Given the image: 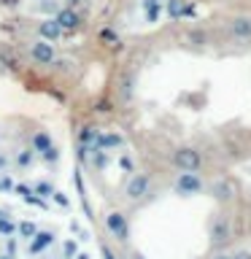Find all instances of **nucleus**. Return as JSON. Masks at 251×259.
<instances>
[{"mask_svg": "<svg viewBox=\"0 0 251 259\" xmlns=\"http://www.w3.org/2000/svg\"><path fill=\"white\" fill-rule=\"evenodd\" d=\"M173 186H176V192L181 194V197H194V194H202V189H205V181L200 178V173H192V170H181Z\"/></svg>", "mask_w": 251, "mask_h": 259, "instance_id": "obj_1", "label": "nucleus"}, {"mask_svg": "<svg viewBox=\"0 0 251 259\" xmlns=\"http://www.w3.org/2000/svg\"><path fill=\"white\" fill-rule=\"evenodd\" d=\"M173 165L178 170H192V173H197L202 167V154L197 149H192V146H181V149L173 151Z\"/></svg>", "mask_w": 251, "mask_h": 259, "instance_id": "obj_2", "label": "nucleus"}, {"mask_svg": "<svg viewBox=\"0 0 251 259\" xmlns=\"http://www.w3.org/2000/svg\"><path fill=\"white\" fill-rule=\"evenodd\" d=\"M105 230L111 232V238H116L119 243H127L130 240V222L121 210H111L105 216Z\"/></svg>", "mask_w": 251, "mask_h": 259, "instance_id": "obj_3", "label": "nucleus"}, {"mask_svg": "<svg viewBox=\"0 0 251 259\" xmlns=\"http://www.w3.org/2000/svg\"><path fill=\"white\" fill-rule=\"evenodd\" d=\"M227 30H230L232 40L238 44H251V16L248 14H238L227 22Z\"/></svg>", "mask_w": 251, "mask_h": 259, "instance_id": "obj_4", "label": "nucleus"}, {"mask_svg": "<svg viewBox=\"0 0 251 259\" xmlns=\"http://www.w3.org/2000/svg\"><path fill=\"white\" fill-rule=\"evenodd\" d=\"M149 189H151V176H146V173H135L133 178L127 181V186H124V194L130 200H143L146 194H149Z\"/></svg>", "mask_w": 251, "mask_h": 259, "instance_id": "obj_5", "label": "nucleus"}, {"mask_svg": "<svg viewBox=\"0 0 251 259\" xmlns=\"http://www.w3.org/2000/svg\"><path fill=\"white\" fill-rule=\"evenodd\" d=\"M30 60L38 62V65H52L57 60V52H54V44H49V40H35V44L30 46Z\"/></svg>", "mask_w": 251, "mask_h": 259, "instance_id": "obj_6", "label": "nucleus"}, {"mask_svg": "<svg viewBox=\"0 0 251 259\" xmlns=\"http://www.w3.org/2000/svg\"><path fill=\"white\" fill-rule=\"evenodd\" d=\"M165 14L173 22L184 19V16H194V3H189V0H165Z\"/></svg>", "mask_w": 251, "mask_h": 259, "instance_id": "obj_7", "label": "nucleus"}, {"mask_svg": "<svg viewBox=\"0 0 251 259\" xmlns=\"http://www.w3.org/2000/svg\"><path fill=\"white\" fill-rule=\"evenodd\" d=\"M54 22L62 27V32H73V30H78L81 16H78L76 8H60V11L54 14Z\"/></svg>", "mask_w": 251, "mask_h": 259, "instance_id": "obj_8", "label": "nucleus"}, {"mask_svg": "<svg viewBox=\"0 0 251 259\" xmlns=\"http://www.w3.org/2000/svg\"><path fill=\"white\" fill-rule=\"evenodd\" d=\"M38 35H40V40H49V44H57V40H60L65 32H62V27L60 24L54 22V16L52 19H44L38 24Z\"/></svg>", "mask_w": 251, "mask_h": 259, "instance_id": "obj_9", "label": "nucleus"}, {"mask_svg": "<svg viewBox=\"0 0 251 259\" xmlns=\"http://www.w3.org/2000/svg\"><path fill=\"white\" fill-rule=\"evenodd\" d=\"M211 240H214L216 246H222V243L230 240V222H227L224 216L214 219V224H211Z\"/></svg>", "mask_w": 251, "mask_h": 259, "instance_id": "obj_10", "label": "nucleus"}, {"mask_svg": "<svg viewBox=\"0 0 251 259\" xmlns=\"http://www.w3.org/2000/svg\"><path fill=\"white\" fill-rule=\"evenodd\" d=\"M54 238L57 235L52 232V230H44V232H35V238L30 240V246H27V251L30 254H44V248H49L54 243Z\"/></svg>", "mask_w": 251, "mask_h": 259, "instance_id": "obj_11", "label": "nucleus"}, {"mask_svg": "<svg viewBox=\"0 0 251 259\" xmlns=\"http://www.w3.org/2000/svg\"><path fill=\"white\" fill-rule=\"evenodd\" d=\"M124 143V138H121L119 133H97L95 138V146L103 151H111V149H119V146Z\"/></svg>", "mask_w": 251, "mask_h": 259, "instance_id": "obj_12", "label": "nucleus"}, {"mask_svg": "<svg viewBox=\"0 0 251 259\" xmlns=\"http://www.w3.org/2000/svg\"><path fill=\"white\" fill-rule=\"evenodd\" d=\"M162 11H165V3H162V0H143V14H146V19H149L151 24L159 22Z\"/></svg>", "mask_w": 251, "mask_h": 259, "instance_id": "obj_13", "label": "nucleus"}, {"mask_svg": "<svg viewBox=\"0 0 251 259\" xmlns=\"http://www.w3.org/2000/svg\"><path fill=\"white\" fill-rule=\"evenodd\" d=\"M14 189H16V194H22V200H24V202H32V205H38V208H46L44 197H38L35 189H30V186H24V184H16Z\"/></svg>", "mask_w": 251, "mask_h": 259, "instance_id": "obj_14", "label": "nucleus"}, {"mask_svg": "<svg viewBox=\"0 0 251 259\" xmlns=\"http://www.w3.org/2000/svg\"><path fill=\"white\" fill-rule=\"evenodd\" d=\"M211 192H214V197H216L219 202H227V200H232V194H235L232 184H227V181H216L214 186H211Z\"/></svg>", "mask_w": 251, "mask_h": 259, "instance_id": "obj_15", "label": "nucleus"}, {"mask_svg": "<svg viewBox=\"0 0 251 259\" xmlns=\"http://www.w3.org/2000/svg\"><path fill=\"white\" fill-rule=\"evenodd\" d=\"M52 146L54 143H52V138H49L46 133H35V135H32V141H30V149L38 151V154H46Z\"/></svg>", "mask_w": 251, "mask_h": 259, "instance_id": "obj_16", "label": "nucleus"}, {"mask_svg": "<svg viewBox=\"0 0 251 259\" xmlns=\"http://www.w3.org/2000/svg\"><path fill=\"white\" fill-rule=\"evenodd\" d=\"M89 151H92V165H95L97 170H105V167H108V162H111L108 151L97 149V146H89Z\"/></svg>", "mask_w": 251, "mask_h": 259, "instance_id": "obj_17", "label": "nucleus"}, {"mask_svg": "<svg viewBox=\"0 0 251 259\" xmlns=\"http://www.w3.org/2000/svg\"><path fill=\"white\" fill-rule=\"evenodd\" d=\"M16 232H19L24 240H32V238H35V232H38V224L35 222H19V224H16Z\"/></svg>", "mask_w": 251, "mask_h": 259, "instance_id": "obj_18", "label": "nucleus"}, {"mask_svg": "<svg viewBox=\"0 0 251 259\" xmlns=\"http://www.w3.org/2000/svg\"><path fill=\"white\" fill-rule=\"evenodd\" d=\"M95 138H97L95 127H81V133H78V143L81 146H95Z\"/></svg>", "mask_w": 251, "mask_h": 259, "instance_id": "obj_19", "label": "nucleus"}, {"mask_svg": "<svg viewBox=\"0 0 251 259\" xmlns=\"http://www.w3.org/2000/svg\"><path fill=\"white\" fill-rule=\"evenodd\" d=\"M100 40L105 46H119L121 40H119V35H116V30H111V27H103L100 30Z\"/></svg>", "mask_w": 251, "mask_h": 259, "instance_id": "obj_20", "label": "nucleus"}, {"mask_svg": "<svg viewBox=\"0 0 251 259\" xmlns=\"http://www.w3.org/2000/svg\"><path fill=\"white\" fill-rule=\"evenodd\" d=\"M186 40H189V44H194V46H205V44H208V32H205V30H189Z\"/></svg>", "mask_w": 251, "mask_h": 259, "instance_id": "obj_21", "label": "nucleus"}, {"mask_svg": "<svg viewBox=\"0 0 251 259\" xmlns=\"http://www.w3.org/2000/svg\"><path fill=\"white\" fill-rule=\"evenodd\" d=\"M14 232H16V222H11L8 216H0V235L14 238Z\"/></svg>", "mask_w": 251, "mask_h": 259, "instance_id": "obj_22", "label": "nucleus"}, {"mask_svg": "<svg viewBox=\"0 0 251 259\" xmlns=\"http://www.w3.org/2000/svg\"><path fill=\"white\" fill-rule=\"evenodd\" d=\"M78 254V243L76 240H65V246H62V259H73Z\"/></svg>", "mask_w": 251, "mask_h": 259, "instance_id": "obj_23", "label": "nucleus"}, {"mask_svg": "<svg viewBox=\"0 0 251 259\" xmlns=\"http://www.w3.org/2000/svg\"><path fill=\"white\" fill-rule=\"evenodd\" d=\"M16 165H19V167H30L32 165V149H24V151L16 154Z\"/></svg>", "mask_w": 251, "mask_h": 259, "instance_id": "obj_24", "label": "nucleus"}, {"mask_svg": "<svg viewBox=\"0 0 251 259\" xmlns=\"http://www.w3.org/2000/svg\"><path fill=\"white\" fill-rule=\"evenodd\" d=\"M35 194H38V197H52V194H54V186L49 184V181H38V184H35Z\"/></svg>", "mask_w": 251, "mask_h": 259, "instance_id": "obj_25", "label": "nucleus"}, {"mask_svg": "<svg viewBox=\"0 0 251 259\" xmlns=\"http://www.w3.org/2000/svg\"><path fill=\"white\" fill-rule=\"evenodd\" d=\"M119 92H121V97H124V100H130V97H133V76H124V78H121Z\"/></svg>", "mask_w": 251, "mask_h": 259, "instance_id": "obj_26", "label": "nucleus"}, {"mask_svg": "<svg viewBox=\"0 0 251 259\" xmlns=\"http://www.w3.org/2000/svg\"><path fill=\"white\" fill-rule=\"evenodd\" d=\"M52 200L57 202V205H62V208H68V205H70V200H68V197H65V194H62V192H57V189H54V194H52Z\"/></svg>", "mask_w": 251, "mask_h": 259, "instance_id": "obj_27", "label": "nucleus"}, {"mask_svg": "<svg viewBox=\"0 0 251 259\" xmlns=\"http://www.w3.org/2000/svg\"><path fill=\"white\" fill-rule=\"evenodd\" d=\"M44 159H46V162H57V159H60V151H57V146H52V149L44 154Z\"/></svg>", "mask_w": 251, "mask_h": 259, "instance_id": "obj_28", "label": "nucleus"}, {"mask_svg": "<svg viewBox=\"0 0 251 259\" xmlns=\"http://www.w3.org/2000/svg\"><path fill=\"white\" fill-rule=\"evenodd\" d=\"M0 189L11 192V189H14V181H11V178H8V176H3V178H0Z\"/></svg>", "mask_w": 251, "mask_h": 259, "instance_id": "obj_29", "label": "nucleus"}, {"mask_svg": "<svg viewBox=\"0 0 251 259\" xmlns=\"http://www.w3.org/2000/svg\"><path fill=\"white\" fill-rule=\"evenodd\" d=\"M52 65H57V70H70L73 62H70V60H54Z\"/></svg>", "mask_w": 251, "mask_h": 259, "instance_id": "obj_30", "label": "nucleus"}, {"mask_svg": "<svg viewBox=\"0 0 251 259\" xmlns=\"http://www.w3.org/2000/svg\"><path fill=\"white\" fill-rule=\"evenodd\" d=\"M232 259H251V251L248 248H240V251H235V254H230Z\"/></svg>", "mask_w": 251, "mask_h": 259, "instance_id": "obj_31", "label": "nucleus"}, {"mask_svg": "<svg viewBox=\"0 0 251 259\" xmlns=\"http://www.w3.org/2000/svg\"><path fill=\"white\" fill-rule=\"evenodd\" d=\"M6 251H8V256H14V251H16V243H14V240H8V243H6Z\"/></svg>", "mask_w": 251, "mask_h": 259, "instance_id": "obj_32", "label": "nucleus"}, {"mask_svg": "<svg viewBox=\"0 0 251 259\" xmlns=\"http://www.w3.org/2000/svg\"><path fill=\"white\" fill-rule=\"evenodd\" d=\"M119 165L124 167V170H130V167H133V162H130V157H121V159H119Z\"/></svg>", "mask_w": 251, "mask_h": 259, "instance_id": "obj_33", "label": "nucleus"}, {"mask_svg": "<svg viewBox=\"0 0 251 259\" xmlns=\"http://www.w3.org/2000/svg\"><path fill=\"white\" fill-rule=\"evenodd\" d=\"M103 256H105V259H116V256H113V251H111L108 246H103Z\"/></svg>", "mask_w": 251, "mask_h": 259, "instance_id": "obj_34", "label": "nucleus"}, {"mask_svg": "<svg viewBox=\"0 0 251 259\" xmlns=\"http://www.w3.org/2000/svg\"><path fill=\"white\" fill-rule=\"evenodd\" d=\"M84 0H68V8H76V6H81Z\"/></svg>", "mask_w": 251, "mask_h": 259, "instance_id": "obj_35", "label": "nucleus"}, {"mask_svg": "<svg viewBox=\"0 0 251 259\" xmlns=\"http://www.w3.org/2000/svg\"><path fill=\"white\" fill-rule=\"evenodd\" d=\"M211 259H232V256H230V254H214Z\"/></svg>", "mask_w": 251, "mask_h": 259, "instance_id": "obj_36", "label": "nucleus"}, {"mask_svg": "<svg viewBox=\"0 0 251 259\" xmlns=\"http://www.w3.org/2000/svg\"><path fill=\"white\" fill-rule=\"evenodd\" d=\"M0 3H6V6H16L19 0H0Z\"/></svg>", "mask_w": 251, "mask_h": 259, "instance_id": "obj_37", "label": "nucleus"}, {"mask_svg": "<svg viewBox=\"0 0 251 259\" xmlns=\"http://www.w3.org/2000/svg\"><path fill=\"white\" fill-rule=\"evenodd\" d=\"M130 259H146L143 254H138V251H133V256H130Z\"/></svg>", "mask_w": 251, "mask_h": 259, "instance_id": "obj_38", "label": "nucleus"}, {"mask_svg": "<svg viewBox=\"0 0 251 259\" xmlns=\"http://www.w3.org/2000/svg\"><path fill=\"white\" fill-rule=\"evenodd\" d=\"M76 259H89V254H76Z\"/></svg>", "mask_w": 251, "mask_h": 259, "instance_id": "obj_39", "label": "nucleus"}, {"mask_svg": "<svg viewBox=\"0 0 251 259\" xmlns=\"http://www.w3.org/2000/svg\"><path fill=\"white\" fill-rule=\"evenodd\" d=\"M0 167H6V157H0Z\"/></svg>", "mask_w": 251, "mask_h": 259, "instance_id": "obj_40", "label": "nucleus"}, {"mask_svg": "<svg viewBox=\"0 0 251 259\" xmlns=\"http://www.w3.org/2000/svg\"><path fill=\"white\" fill-rule=\"evenodd\" d=\"M0 259H14V256H8V254H3V256H0Z\"/></svg>", "mask_w": 251, "mask_h": 259, "instance_id": "obj_41", "label": "nucleus"}, {"mask_svg": "<svg viewBox=\"0 0 251 259\" xmlns=\"http://www.w3.org/2000/svg\"><path fill=\"white\" fill-rule=\"evenodd\" d=\"M0 216H6V210H0Z\"/></svg>", "mask_w": 251, "mask_h": 259, "instance_id": "obj_42", "label": "nucleus"}]
</instances>
